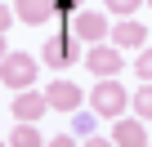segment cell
I'll list each match as a JSON object with an SVG mask.
<instances>
[{"label": "cell", "mask_w": 152, "mask_h": 147, "mask_svg": "<svg viewBox=\"0 0 152 147\" xmlns=\"http://www.w3.org/2000/svg\"><path fill=\"white\" fill-rule=\"evenodd\" d=\"M0 58H5V36H0Z\"/></svg>", "instance_id": "18"}, {"label": "cell", "mask_w": 152, "mask_h": 147, "mask_svg": "<svg viewBox=\"0 0 152 147\" xmlns=\"http://www.w3.org/2000/svg\"><path fill=\"white\" fill-rule=\"evenodd\" d=\"M45 112H49V98H45V94H31V89H23L18 103H14V116H18V120H40Z\"/></svg>", "instance_id": "8"}, {"label": "cell", "mask_w": 152, "mask_h": 147, "mask_svg": "<svg viewBox=\"0 0 152 147\" xmlns=\"http://www.w3.org/2000/svg\"><path fill=\"white\" fill-rule=\"evenodd\" d=\"M148 5H152V0H148Z\"/></svg>", "instance_id": "19"}, {"label": "cell", "mask_w": 152, "mask_h": 147, "mask_svg": "<svg viewBox=\"0 0 152 147\" xmlns=\"http://www.w3.org/2000/svg\"><path fill=\"white\" fill-rule=\"evenodd\" d=\"M14 14H18L27 27H40V22H49V18H54V0H18Z\"/></svg>", "instance_id": "7"}, {"label": "cell", "mask_w": 152, "mask_h": 147, "mask_svg": "<svg viewBox=\"0 0 152 147\" xmlns=\"http://www.w3.org/2000/svg\"><path fill=\"white\" fill-rule=\"evenodd\" d=\"M72 116H76V120H72L76 134H94V116H90V112H72Z\"/></svg>", "instance_id": "13"}, {"label": "cell", "mask_w": 152, "mask_h": 147, "mask_svg": "<svg viewBox=\"0 0 152 147\" xmlns=\"http://www.w3.org/2000/svg\"><path fill=\"white\" fill-rule=\"evenodd\" d=\"M112 138H116L121 147H139V143H148V134H143L139 120H116V125H112Z\"/></svg>", "instance_id": "9"}, {"label": "cell", "mask_w": 152, "mask_h": 147, "mask_svg": "<svg viewBox=\"0 0 152 147\" xmlns=\"http://www.w3.org/2000/svg\"><path fill=\"white\" fill-rule=\"evenodd\" d=\"M72 58H76V31H72V27H63V31L45 45V62H49V67H67Z\"/></svg>", "instance_id": "4"}, {"label": "cell", "mask_w": 152, "mask_h": 147, "mask_svg": "<svg viewBox=\"0 0 152 147\" xmlns=\"http://www.w3.org/2000/svg\"><path fill=\"white\" fill-rule=\"evenodd\" d=\"M76 5L81 0H54V14H76Z\"/></svg>", "instance_id": "16"}, {"label": "cell", "mask_w": 152, "mask_h": 147, "mask_svg": "<svg viewBox=\"0 0 152 147\" xmlns=\"http://www.w3.org/2000/svg\"><path fill=\"white\" fill-rule=\"evenodd\" d=\"M143 36H148V31H143L139 22H121V27H112L116 49H139V45H143Z\"/></svg>", "instance_id": "10"}, {"label": "cell", "mask_w": 152, "mask_h": 147, "mask_svg": "<svg viewBox=\"0 0 152 147\" xmlns=\"http://www.w3.org/2000/svg\"><path fill=\"white\" fill-rule=\"evenodd\" d=\"M139 5H143V0H107V9H112V14H121V18H125V14H134Z\"/></svg>", "instance_id": "14"}, {"label": "cell", "mask_w": 152, "mask_h": 147, "mask_svg": "<svg viewBox=\"0 0 152 147\" xmlns=\"http://www.w3.org/2000/svg\"><path fill=\"white\" fill-rule=\"evenodd\" d=\"M9 147H40V134L31 129V120H18V129L9 134Z\"/></svg>", "instance_id": "11"}, {"label": "cell", "mask_w": 152, "mask_h": 147, "mask_svg": "<svg viewBox=\"0 0 152 147\" xmlns=\"http://www.w3.org/2000/svg\"><path fill=\"white\" fill-rule=\"evenodd\" d=\"M134 71H139L143 80H152V49H143V54H139V67H134Z\"/></svg>", "instance_id": "15"}, {"label": "cell", "mask_w": 152, "mask_h": 147, "mask_svg": "<svg viewBox=\"0 0 152 147\" xmlns=\"http://www.w3.org/2000/svg\"><path fill=\"white\" fill-rule=\"evenodd\" d=\"M85 67L94 71L99 80H103V76H116V71H121V49H116V45H112V49H107V45H94V49L85 54Z\"/></svg>", "instance_id": "3"}, {"label": "cell", "mask_w": 152, "mask_h": 147, "mask_svg": "<svg viewBox=\"0 0 152 147\" xmlns=\"http://www.w3.org/2000/svg\"><path fill=\"white\" fill-rule=\"evenodd\" d=\"M76 40H103L107 36V18L99 14V9H85V14H76Z\"/></svg>", "instance_id": "5"}, {"label": "cell", "mask_w": 152, "mask_h": 147, "mask_svg": "<svg viewBox=\"0 0 152 147\" xmlns=\"http://www.w3.org/2000/svg\"><path fill=\"white\" fill-rule=\"evenodd\" d=\"M9 22H14V14H9L5 5H0V36H9Z\"/></svg>", "instance_id": "17"}, {"label": "cell", "mask_w": 152, "mask_h": 147, "mask_svg": "<svg viewBox=\"0 0 152 147\" xmlns=\"http://www.w3.org/2000/svg\"><path fill=\"white\" fill-rule=\"evenodd\" d=\"M90 103H94V112H99V116H107V120H116V116L125 112V103H130V98H125V89L116 85V76H103V80L94 85V94H90Z\"/></svg>", "instance_id": "1"}, {"label": "cell", "mask_w": 152, "mask_h": 147, "mask_svg": "<svg viewBox=\"0 0 152 147\" xmlns=\"http://www.w3.org/2000/svg\"><path fill=\"white\" fill-rule=\"evenodd\" d=\"M0 80H5L9 89H27L36 80V58L31 54H5L0 58Z\"/></svg>", "instance_id": "2"}, {"label": "cell", "mask_w": 152, "mask_h": 147, "mask_svg": "<svg viewBox=\"0 0 152 147\" xmlns=\"http://www.w3.org/2000/svg\"><path fill=\"white\" fill-rule=\"evenodd\" d=\"M45 98H49V107H58V112H76V107H81V89H76L72 80H54V85L45 89Z\"/></svg>", "instance_id": "6"}, {"label": "cell", "mask_w": 152, "mask_h": 147, "mask_svg": "<svg viewBox=\"0 0 152 147\" xmlns=\"http://www.w3.org/2000/svg\"><path fill=\"white\" fill-rule=\"evenodd\" d=\"M134 112H139L143 120H152V80H148V85L134 94Z\"/></svg>", "instance_id": "12"}]
</instances>
